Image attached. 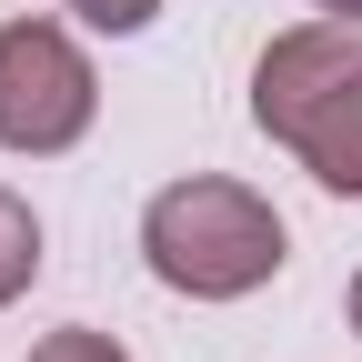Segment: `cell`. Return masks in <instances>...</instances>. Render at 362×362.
<instances>
[{"mask_svg":"<svg viewBox=\"0 0 362 362\" xmlns=\"http://www.w3.org/2000/svg\"><path fill=\"white\" fill-rule=\"evenodd\" d=\"M30 282H40V211L0 181V312H11Z\"/></svg>","mask_w":362,"mask_h":362,"instance_id":"cell-4","label":"cell"},{"mask_svg":"<svg viewBox=\"0 0 362 362\" xmlns=\"http://www.w3.org/2000/svg\"><path fill=\"white\" fill-rule=\"evenodd\" d=\"M101 111V71L61 21H0V151L51 161Z\"/></svg>","mask_w":362,"mask_h":362,"instance_id":"cell-3","label":"cell"},{"mask_svg":"<svg viewBox=\"0 0 362 362\" xmlns=\"http://www.w3.org/2000/svg\"><path fill=\"white\" fill-rule=\"evenodd\" d=\"M252 121L322 192L362 202V21H302L252 61Z\"/></svg>","mask_w":362,"mask_h":362,"instance_id":"cell-1","label":"cell"},{"mask_svg":"<svg viewBox=\"0 0 362 362\" xmlns=\"http://www.w3.org/2000/svg\"><path fill=\"white\" fill-rule=\"evenodd\" d=\"M61 11H81L90 30H151V11H161V0H61Z\"/></svg>","mask_w":362,"mask_h":362,"instance_id":"cell-6","label":"cell"},{"mask_svg":"<svg viewBox=\"0 0 362 362\" xmlns=\"http://www.w3.org/2000/svg\"><path fill=\"white\" fill-rule=\"evenodd\" d=\"M342 312H352V332H362V272H352V292H342Z\"/></svg>","mask_w":362,"mask_h":362,"instance_id":"cell-8","label":"cell"},{"mask_svg":"<svg viewBox=\"0 0 362 362\" xmlns=\"http://www.w3.org/2000/svg\"><path fill=\"white\" fill-rule=\"evenodd\" d=\"M312 11H332V21H362V0H312Z\"/></svg>","mask_w":362,"mask_h":362,"instance_id":"cell-7","label":"cell"},{"mask_svg":"<svg viewBox=\"0 0 362 362\" xmlns=\"http://www.w3.org/2000/svg\"><path fill=\"white\" fill-rule=\"evenodd\" d=\"M141 252H151V282H161V292L242 302V292H262L272 272L292 262V232H282V211H272L252 181L192 171V181H161V192H151Z\"/></svg>","mask_w":362,"mask_h":362,"instance_id":"cell-2","label":"cell"},{"mask_svg":"<svg viewBox=\"0 0 362 362\" xmlns=\"http://www.w3.org/2000/svg\"><path fill=\"white\" fill-rule=\"evenodd\" d=\"M30 362H131L111 332H90V322H71V332H40L30 342Z\"/></svg>","mask_w":362,"mask_h":362,"instance_id":"cell-5","label":"cell"}]
</instances>
